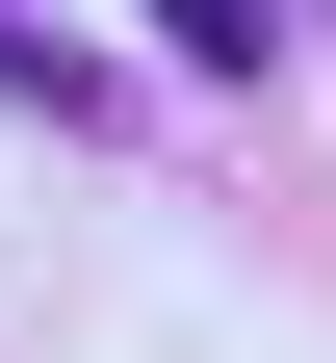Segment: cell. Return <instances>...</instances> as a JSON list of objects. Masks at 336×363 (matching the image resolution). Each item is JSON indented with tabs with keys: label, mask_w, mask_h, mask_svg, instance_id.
I'll return each instance as SVG.
<instances>
[{
	"label": "cell",
	"mask_w": 336,
	"mask_h": 363,
	"mask_svg": "<svg viewBox=\"0 0 336 363\" xmlns=\"http://www.w3.org/2000/svg\"><path fill=\"white\" fill-rule=\"evenodd\" d=\"M0 104H26V130H129V78H104V52H78L52 0H0Z\"/></svg>",
	"instance_id": "1"
},
{
	"label": "cell",
	"mask_w": 336,
	"mask_h": 363,
	"mask_svg": "<svg viewBox=\"0 0 336 363\" xmlns=\"http://www.w3.org/2000/svg\"><path fill=\"white\" fill-rule=\"evenodd\" d=\"M156 26H181V78H259L284 52V0H156Z\"/></svg>",
	"instance_id": "2"
},
{
	"label": "cell",
	"mask_w": 336,
	"mask_h": 363,
	"mask_svg": "<svg viewBox=\"0 0 336 363\" xmlns=\"http://www.w3.org/2000/svg\"><path fill=\"white\" fill-rule=\"evenodd\" d=\"M311 26H336V0H311Z\"/></svg>",
	"instance_id": "3"
}]
</instances>
